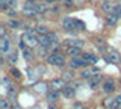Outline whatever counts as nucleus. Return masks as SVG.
<instances>
[{"label":"nucleus","mask_w":121,"mask_h":109,"mask_svg":"<svg viewBox=\"0 0 121 109\" xmlns=\"http://www.w3.org/2000/svg\"><path fill=\"white\" fill-rule=\"evenodd\" d=\"M21 41L27 46V48H33V47L39 46V38L35 35H30V33H23Z\"/></svg>","instance_id":"nucleus-1"},{"label":"nucleus","mask_w":121,"mask_h":109,"mask_svg":"<svg viewBox=\"0 0 121 109\" xmlns=\"http://www.w3.org/2000/svg\"><path fill=\"white\" fill-rule=\"evenodd\" d=\"M47 62L52 64V65H56V67H60L65 64V56L62 53H52L47 56Z\"/></svg>","instance_id":"nucleus-2"},{"label":"nucleus","mask_w":121,"mask_h":109,"mask_svg":"<svg viewBox=\"0 0 121 109\" xmlns=\"http://www.w3.org/2000/svg\"><path fill=\"white\" fill-rule=\"evenodd\" d=\"M106 61L109 64H120L121 62V55L113 48H109L108 53H106Z\"/></svg>","instance_id":"nucleus-3"},{"label":"nucleus","mask_w":121,"mask_h":109,"mask_svg":"<svg viewBox=\"0 0 121 109\" xmlns=\"http://www.w3.org/2000/svg\"><path fill=\"white\" fill-rule=\"evenodd\" d=\"M50 88L53 89V91L59 92V91H64V89L67 88V83H65V80H64V79H55V80H52Z\"/></svg>","instance_id":"nucleus-4"},{"label":"nucleus","mask_w":121,"mask_h":109,"mask_svg":"<svg viewBox=\"0 0 121 109\" xmlns=\"http://www.w3.org/2000/svg\"><path fill=\"white\" fill-rule=\"evenodd\" d=\"M88 61H86V59H83V58H79V56H77V58H73V59H71V61H70V67H71V68H77V67H83V65H88Z\"/></svg>","instance_id":"nucleus-5"},{"label":"nucleus","mask_w":121,"mask_h":109,"mask_svg":"<svg viewBox=\"0 0 121 109\" xmlns=\"http://www.w3.org/2000/svg\"><path fill=\"white\" fill-rule=\"evenodd\" d=\"M62 27L67 29V31H73V29H76V20H74V18H70V17L64 18Z\"/></svg>","instance_id":"nucleus-6"},{"label":"nucleus","mask_w":121,"mask_h":109,"mask_svg":"<svg viewBox=\"0 0 121 109\" xmlns=\"http://www.w3.org/2000/svg\"><path fill=\"white\" fill-rule=\"evenodd\" d=\"M83 44H85V43L80 41V39H65V41H64V46L68 47V48H70V47H79V48H82Z\"/></svg>","instance_id":"nucleus-7"},{"label":"nucleus","mask_w":121,"mask_h":109,"mask_svg":"<svg viewBox=\"0 0 121 109\" xmlns=\"http://www.w3.org/2000/svg\"><path fill=\"white\" fill-rule=\"evenodd\" d=\"M101 80H103V76H101V74H94V76L89 79V86L92 89H95V88H98V85H100Z\"/></svg>","instance_id":"nucleus-8"},{"label":"nucleus","mask_w":121,"mask_h":109,"mask_svg":"<svg viewBox=\"0 0 121 109\" xmlns=\"http://www.w3.org/2000/svg\"><path fill=\"white\" fill-rule=\"evenodd\" d=\"M103 103H104V106L109 108V109H118V108H120V105L117 103V100L112 99V97H106Z\"/></svg>","instance_id":"nucleus-9"},{"label":"nucleus","mask_w":121,"mask_h":109,"mask_svg":"<svg viewBox=\"0 0 121 109\" xmlns=\"http://www.w3.org/2000/svg\"><path fill=\"white\" fill-rule=\"evenodd\" d=\"M35 91L39 94H47L48 92V86L45 82H36L35 83Z\"/></svg>","instance_id":"nucleus-10"},{"label":"nucleus","mask_w":121,"mask_h":109,"mask_svg":"<svg viewBox=\"0 0 121 109\" xmlns=\"http://www.w3.org/2000/svg\"><path fill=\"white\" fill-rule=\"evenodd\" d=\"M9 50H11V41L8 38L0 39V52H2V53H8Z\"/></svg>","instance_id":"nucleus-11"},{"label":"nucleus","mask_w":121,"mask_h":109,"mask_svg":"<svg viewBox=\"0 0 121 109\" xmlns=\"http://www.w3.org/2000/svg\"><path fill=\"white\" fill-rule=\"evenodd\" d=\"M23 15H24V17H29V18H32V17L36 15V11L33 9V5H32V3L27 5L24 9H23Z\"/></svg>","instance_id":"nucleus-12"},{"label":"nucleus","mask_w":121,"mask_h":109,"mask_svg":"<svg viewBox=\"0 0 121 109\" xmlns=\"http://www.w3.org/2000/svg\"><path fill=\"white\" fill-rule=\"evenodd\" d=\"M117 21H118V15H117L115 12H113V14H109L108 18H106V24H108V26H111V27L117 24Z\"/></svg>","instance_id":"nucleus-13"},{"label":"nucleus","mask_w":121,"mask_h":109,"mask_svg":"<svg viewBox=\"0 0 121 109\" xmlns=\"http://www.w3.org/2000/svg\"><path fill=\"white\" fill-rule=\"evenodd\" d=\"M38 38H39V46L41 47H45V48L50 47V39H48V35H41V36H38Z\"/></svg>","instance_id":"nucleus-14"},{"label":"nucleus","mask_w":121,"mask_h":109,"mask_svg":"<svg viewBox=\"0 0 121 109\" xmlns=\"http://www.w3.org/2000/svg\"><path fill=\"white\" fill-rule=\"evenodd\" d=\"M33 9L36 11V14H45L48 11V6L47 5H41V3H36V5H33Z\"/></svg>","instance_id":"nucleus-15"},{"label":"nucleus","mask_w":121,"mask_h":109,"mask_svg":"<svg viewBox=\"0 0 121 109\" xmlns=\"http://www.w3.org/2000/svg\"><path fill=\"white\" fill-rule=\"evenodd\" d=\"M115 8H117V6H113L112 3H109V2L103 3V6H101V9H103L104 12H108V14H113V12H115Z\"/></svg>","instance_id":"nucleus-16"},{"label":"nucleus","mask_w":121,"mask_h":109,"mask_svg":"<svg viewBox=\"0 0 121 109\" xmlns=\"http://www.w3.org/2000/svg\"><path fill=\"white\" fill-rule=\"evenodd\" d=\"M82 58H83V59H86V61H88L89 64H97V61H98V58H97L95 55H89V53H85V55L82 56Z\"/></svg>","instance_id":"nucleus-17"},{"label":"nucleus","mask_w":121,"mask_h":109,"mask_svg":"<svg viewBox=\"0 0 121 109\" xmlns=\"http://www.w3.org/2000/svg\"><path fill=\"white\" fill-rule=\"evenodd\" d=\"M62 94H64V97H67V99H71V97L74 96V88H71V86H67V88L62 91Z\"/></svg>","instance_id":"nucleus-18"},{"label":"nucleus","mask_w":121,"mask_h":109,"mask_svg":"<svg viewBox=\"0 0 121 109\" xmlns=\"http://www.w3.org/2000/svg\"><path fill=\"white\" fill-rule=\"evenodd\" d=\"M0 109H12V103L8 99H2V101H0Z\"/></svg>","instance_id":"nucleus-19"},{"label":"nucleus","mask_w":121,"mask_h":109,"mask_svg":"<svg viewBox=\"0 0 121 109\" xmlns=\"http://www.w3.org/2000/svg\"><path fill=\"white\" fill-rule=\"evenodd\" d=\"M103 89H104V92H108V94H109V92H112V91H113V80H111V79H109V80L104 83Z\"/></svg>","instance_id":"nucleus-20"},{"label":"nucleus","mask_w":121,"mask_h":109,"mask_svg":"<svg viewBox=\"0 0 121 109\" xmlns=\"http://www.w3.org/2000/svg\"><path fill=\"white\" fill-rule=\"evenodd\" d=\"M35 31H36V33L38 35H48V29L45 27V26H36L35 27Z\"/></svg>","instance_id":"nucleus-21"},{"label":"nucleus","mask_w":121,"mask_h":109,"mask_svg":"<svg viewBox=\"0 0 121 109\" xmlns=\"http://www.w3.org/2000/svg\"><path fill=\"white\" fill-rule=\"evenodd\" d=\"M80 48H79V47H70V48H68V55H71V56H74V58H77V56L79 55H80Z\"/></svg>","instance_id":"nucleus-22"},{"label":"nucleus","mask_w":121,"mask_h":109,"mask_svg":"<svg viewBox=\"0 0 121 109\" xmlns=\"http://www.w3.org/2000/svg\"><path fill=\"white\" fill-rule=\"evenodd\" d=\"M58 97H59V94L56 92V91H53V92H48V96H47V100H48V103H53V101H56V100H58Z\"/></svg>","instance_id":"nucleus-23"},{"label":"nucleus","mask_w":121,"mask_h":109,"mask_svg":"<svg viewBox=\"0 0 121 109\" xmlns=\"http://www.w3.org/2000/svg\"><path fill=\"white\" fill-rule=\"evenodd\" d=\"M23 55H24V58L27 59V61H32V59H33V52H32V48H26V50L23 52Z\"/></svg>","instance_id":"nucleus-24"},{"label":"nucleus","mask_w":121,"mask_h":109,"mask_svg":"<svg viewBox=\"0 0 121 109\" xmlns=\"http://www.w3.org/2000/svg\"><path fill=\"white\" fill-rule=\"evenodd\" d=\"M48 39H50V44H59V38L56 33H48Z\"/></svg>","instance_id":"nucleus-25"},{"label":"nucleus","mask_w":121,"mask_h":109,"mask_svg":"<svg viewBox=\"0 0 121 109\" xmlns=\"http://www.w3.org/2000/svg\"><path fill=\"white\" fill-rule=\"evenodd\" d=\"M6 26H8V27H11V29H17L18 26H20V23H18L17 20H9L6 23Z\"/></svg>","instance_id":"nucleus-26"},{"label":"nucleus","mask_w":121,"mask_h":109,"mask_svg":"<svg viewBox=\"0 0 121 109\" xmlns=\"http://www.w3.org/2000/svg\"><path fill=\"white\" fill-rule=\"evenodd\" d=\"M9 73H11V76H14V77H17V79H20V77H21V74H20V71H18L17 68H12V67H11V70H9Z\"/></svg>","instance_id":"nucleus-27"},{"label":"nucleus","mask_w":121,"mask_h":109,"mask_svg":"<svg viewBox=\"0 0 121 109\" xmlns=\"http://www.w3.org/2000/svg\"><path fill=\"white\" fill-rule=\"evenodd\" d=\"M8 61H9L11 64H15V62H17V53H15V52L9 53V56H8Z\"/></svg>","instance_id":"nucleus-28"},{"label":"nucleus","mask_w":121,"mask_h":109,"mask_svg":"<svg viewBox=\"0 0 121 109\" xmlns=\"http://www.w3.org/2000/svg\"><path fill=\"white\" fill-rule=\"evenodd\" d=\"M0 38H6V26L5 24H2L0 26Z\"/></svg>","instance_id":"nucleus-29"},{"label":"nucleus","mask_w":121,"mask_h":109,"mask_svg":"<svg viewBox=\"0 0 121 109\" xmlns=\"http://www.w3.org/2000/svg\"><path fill=\"white\" fill-rule=\"evenodd\" d=\"M73 76H74V74H73V71H67V73L65 74H64V80H71V79H73Z\"/></svg>","instance_id":"nucleus-30"},{"label":"nucleus","mask_w":121,"mask_h":109,"mask_svg":"<svg viewBox=\"0 0 121 109\" xmlns=\"http://www.w3.org/2000/svg\"><path fill=\"white\" fill-rule=\"evenodd\" d=\"M2 85L5 86V88H11V82H9V79H8V77H3V79H2Z\"/></svg>","instance_id":"nucleus-31"},{"label":"nucleus","mask_w":121,"mask_h":109,"mask_svg":"<svg viewBox=\"0 0 121 109\" xmlns=\"http://www.w3.org/2000/svg\"><path fill=\"white\" fill-rule=\"evenodd\" d=\"M6 14H8L9 17H15V14H17V11H15L14 8H9V9L6 11Z\"/></svg>","instance_id":"nucleus-32"},{"label":"nucleus","mask_w":121,"mask_h":109,"mask_svg":"<svg viewBox=\"0 0 121 109\" xmlns=\"http://www.w3.org/2000/svg\"><path fill=\"white\" fill-rule=\"evenodd\" d=\"M3 3H5L6 6H9V8H12L14 6V3H15V0H2Z\"/></svg>","instance_id":"nucleus-33"},{"label":"nucleus","mask_w":121,"mask_h":109,"mask_svg":"<svg viewBox=\"0 0 121 109\" xmlns=\"http://www.w3.org/2000/svg\"><path fill=\"white\" fill-rule=\"evenodd\" d=\"M76 27H77V29H85V24H83V21L76 20Z\"/></svg>","instance_id":"nucleus-34"},{"label":"nucleus","mask_w":121,"mask_h":109,"mask_svg":"<svg viewBox=\"0 0 121 109\" xmlns=\"http://www.w3.org/2000/svg\"><path fill=\"white\" fill-rule=\"evenodd\" d=\"M73 109H86V108L82 103H76V105H73Z\"/></svg>","instance_id":"nucleus-35"},{"label":"nucleus","mask_w":121,"mask_h":109,"mask_svg":"<svg viewBox=\"0 0 121 109\" xmlns=\"http://www.w3.org/2000/svg\"><path fill=\"white\" fill-rule=\"evenodd\" d=\"M115 14H117L118 17H121V5H118V6L115 8Z\"/></svg>","instance_id":"nucleus-36"},{"label":"nucleus","mask_w":121,"mask_h":109,"mask_svg":"<svg viewBox=\"0 0 121 109\" xmlns=\"http://www.w3.org/2000/svg\"><path fill=\"white\" fill-rule=\"evenodd\" d=\"M36 70H38V73H39V74H44V67H43V65H39Z\"/></svg>","instance_id":"nucleus-37"},{"label":"nucleus","mask_w":121,"mask_h":109,"mask_svg":"<svg viewBox=\"0 0 121 109\" xmlns=\"http://www.w3.org/2000/svg\"><path fill=\"white\" fill-rule=\"evenodd\" d=\"M115 100H117V103H118L120 106H121V94H120V96H117V99H115Z\"/></svg>","instance_id":"nucleus-38"},{"label":"nucleus","mask_w":121,"mask_h":109,"mask_svg":"<svg viewBox=\"0 0 121 109\" xmlns=\"http://www.w3.org/2000/svg\"><path fill=\"white\" fill-rule=\"evenodd\" d=\"M48 109H55V106H48Z\"/></svg>","instance_id":"nucleus-39"},{"label":"nucleus","mask_w":121,"mask_h":109,"mask_svg":"<svg viewBox=\"0 0 121 109\" xmlns=\"http://www.w3.org/2000/svg\"><path fill=\"white\" fill-rule=\"evenodd\" d=\"M47 2H55V0H47Z\"/></svg>","instance_id":"nucleus-40"},{"label":"nucleus","mask_w":121,"mask_h":109,"mask_svg":"<svg viewBox=\"0 0 121 109\" xmlns=\"http://www.w3.org/2000/svg\"><path fill=\"white\" fill-rule=\"evenodd\" d=\"M120 108H121V106H120Z\"/></svg>","instance_id":"nucleus-41"}]
</instances>
